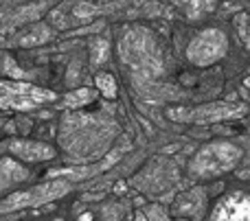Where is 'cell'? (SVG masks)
Wrapping results in <instances>:
<instances>
[{"label": "cell", "mask_w": 250, "mask_h": 221, "mask_svg": "<svg viewBox=\"0 0 250 221\" xmlns=\"http://www.w3.org/2000/svg\"><path fill=\"white\" fill-rule=\"evenodd\" d=\"M119 123L105 112H66L60 118L57 143L66 160L73 165H88L101 160L119 136Z\"/></svg>", "instance_id": "1"}, {"label": "cell", "mask_w": 250, "mask_h": 221, "mask_svg": "<svg viewBox=\"0 0 250 221\" xmlns=\"http://www.w3.org/2000/svg\"><path fill=\"white\" fill-rule=\"evenodd\" d=\"M119 57L127 68H132V74L136 81L151 79L160 73V48L156 44L154 35L147 29L132 26L119 39Z\"/></svg>", "instance_id": "2"}, {"label": "cell", "mask_w": 250, "mask_h": 221, "mask_svg": "<svg viewBox=\"0 0 250 221\" xmlns=\"http://www.w3.org/2000/svg\"><path fill=\"white\" fill-rule=\"evenodd\" d=\"M242 160V149L226 140L208 143L191 158L189 178L191 180H213L233 171Z\"/></svg>", "instance_id": "3"}, {"label": "cell", "mask_w": 250, "mask_h": 221, "mask_svg": "<svg viewBox=\"0 0 250 221\" xmlns=\"http://www.w3.org/2000/svg\"><path fill=\"white\" fill-rule=\"evenodd\" d=\"M53 101H57V94L48 88H40L24 81H11V79H0V110L29 112V110L53 103Z\"/></svg>", "instance_id": "4"}, {"label": "cell", "mask_w": 250, "mask_h": 221, "mask_svg": "<svg viewBox=\"0 0 250 221\" xmlns=\"http://www.w3.org/2000/svg\"><path fill=\"white\" fill-rule=\"evenodd\" d=\"M248 114V108L244 103H207L198 108H171L167 110V116L171 121L193 123V125H211V123L230 121V118H242Z\"/></svg>", "instance_id": "5"}, {"label": "cell", "mask_w": 250, "mask_h": 221, "mask_svg": "<svg viewBox=\"0 0 250 221\" xmlns=\"http://www.w3.org/2000/svg\"><path fill=\"white\" fill-rule=\"evenodd\" d=\"M229 53V37L220 29H204L187 46V59L198 68H207Z\"/></svg>", "instance_id": "6"}, {"label": "cell", "mask_w": 250, "mask_h": 221, "mask_svg": "<svg viewBox=\"0 0 250 221\" xmlns=\"http://www.w3.org/2000/svg\"><path fill=\"white\" fill-rule=\"evenodd\" d=\"M73 184L68 180H51L46 184H40L29 191L11 193L7 200L0 202V213H9V210H20L26 206H42L46 202H53L57 197H64L66 193H70Z\"/></svg>", "instance_id": "7"}, {"label": "cell", "mask_w": 250, "mask_h": 221, "mask_svg": "<svg viewBox=\"0 0 250 221\" xmlns=\"http://www.w3.org/2000/svg\"><path fill=\"white\" fill-rule=\"evenodd\" d=\"M178 182V166L176 162L167 160V158H156L149 166L141 171L136 178L132 180V186L143 191L145 195H160L163 191L171 188Z\"/></svg>", "instance_id": "8"}, {"label": "cell", "mask_w": 250, "mask_h": 221, "mask_svg": "<svg viewBox=\"0 0 250 221\" xmlns=\"http://www.w3.org/2000/svg\"><path fill=\"white\" fill-rule=\"evenodd\" d=\"M114 7L117 4L101 7V4H90V2H64V4H57L55 9H51L48 22H51L53 29H60V31L79 29V26L92 22L97 16H101L104 11L114 9Z\"/></svg>", "instance_id": "9"}, {"label": "cell", "mask_w": 250, "mask_h": 221, "mask_svg": "<svg viewBox=\"0 0 250 221\" xmlns=\"http://www.w3.org/2000/svg\"><path fill=\"white\" fill-rule=\"evenodd\" d=\"M208 208V193L204 186H191L189 191H182L173 200L171 213L178 219L185 221H202Z\"/></svg>", "instance_id": "10"}, {"label": "cell", "mask_w": 250, "mask_h": 221, "mask_svg": "<svg viewBox=\"0 0 250 221\" xmlns=\"http://www.w3.org/2000/svg\"><path fill=\"white\" fill-rule=\"evenodd\" d=\"M208 221H250V195L242 191L222 195L213 206Z\"/></svg>", "instance_id": "11"}, {"label": "cell", "mask_w": 250, "mask_h": 221, "mask_svg": "<svg viewBox=\"0 0 250 221\" xmlns=\"http://www.w3.org/2000/svg\"><path fill=\"white\" fill-rule=\"evenodd\" d=\"M9 153L18 158L20 162H29V165H38V162H48L57 156L55 147L42 143V140H29V138H16L7 145Z\"/></svg>", "instance_id": "12"}, {"label": "cell", "mask_w": 250, "mask_h": 221, "mask_svg": "<svg viewBox=\"0 0 250 221\" xmlns=\"http://www.w3.org/2000/svg\"><path fill=\"white\" fill-rule=\"evenodd\" d=\"M29 178H31L29 169L22 166L18 160H13V158H2L0 160V193L16 186V184L26 182Z\"/></svg>", "instance_id": "13"}, {"label": "cell", "mask_w": 250, "mask_h": 221, "mask_svg": "<svg viewBox=\"0 0 250 221\" xmlns=\"http://www.w3.org/2000/svg\"><path fill=\"white\" fill-rule=\"evenodd\" d=\"M53 37V29L46 24H35L22 33V37L18 39L20 46H40V44H46Z\"/></svg>", "instance_id": "14"}, {"label": "cell", "mask_w": 250, "mask_h": 221, "mask_svg": "<svg viewBox=\"0 0 250 221\" xmlns=\"http://www.w3.org/2000/svg\"><path fill=\"white\" fill-rule=\"evenodd\" d=\"M95 99H97L95 88H77V90L68 92V94L64 96V105L70 110V112H75V110H82L83 105L92 103Z\"/></svg>", "instance_id": "15"}, {"label": "cell", "mask_w": 250, "mask_h": 221, "mask_svg": "<svg viewBox=\"0 0 250 221\" xmlns=\"http://www.w3.org/2000/svg\"><path fill=\"white\" fill-rule=\"evenodd\" d=\"M95 88L99 94H104L105 99H117L119 94V86H117V79L112 77L110 73H97L95 74Z\"/></svg>", "instance_id": "16"}, {"label": "cell", "mask_w": 250, "mask_h": 221, "mask_svg": "<svg viewBox=\"0 0 250 221\" xmlns=\"http://www.w3.org/2000/svg\"><path fill=\"white\" fill-rule=\"evenodd\" d=\"M110 57V39L108 37H95L90 44V64L92 66H101L105 64Z\"/></svg>", "instance_id": "17"}, {"label": "cell", "mask_w": 250, "mask_h": 221, "mask_svg": "<svg viewBox=\"0 0 250 221\" xmlns=\"http://www.w3.org/2000/svg\"><path fill=\"white\" fill-rule=\"evenodd\" d=\"M233 24H235V31H237L239 42L250 51V13H239V16H235Z\"/></svg>", "instance_id": "18"}, {"label": "cell", "mask_w": 250, "mask_h": 221, "mask_svg": "<svg viewBox=\"0 0 250 221\" xmlns=\"http://www.w3.org/2000/svg\"><path fill=\"white\" fill-rule=\"evenodd\" d=\"M180 9L187 11V18H189V20H198V18H202L204 13L213 11L215 4L213 2H185V4H180Z\"/></svg>", "instance_id": "19"}, {"label": "cell", "mask_w": 250, "mask_h": 221, "mask_svg": "<svg viewBox=\"0 0 250 221\" xmlns=\"http://www.w3.org/2000/svg\"><path fill=\"white\" fill-rule=\"evenodd\" d=\"M147 221H169V210L160 204H151L149 208L143 210Z\"/></svg>", "instance_id": "20"}, {"label": "cell", "mask_w": 250, "mask_h": 221, "mask_svg": "<svg viewBox=\"0 0 250 221\" xmlns=\"http://www.w3.org/2000/svg\"><path fill=\"white\" fill-rule=\"evenodd\" d=\"M125 188H127V184H125V182H119L117 186H114V193H117V195H123Z\"/></svg>", "instance_id": "21"}, {"label": "cell", "mask_w": 250, "mask_h": 221, "mask_svg": "<svg viewBox=\"0 0 250 221\" xmlns=\"http://www.w3.org/2000/svg\"><path fill=\"white\" fill-rule=\"evenodd\" d=\"M77 221H92V213H83L82 217H79Z\"/></svg>", "instance_id": "22"}, {"label": "cell", "mask_w": 250, "mask_h": 221, "mask_svg": "<svg viewBox=\"0 0 250 221\" xmlns=\"http://www.w3.org/2000/svg\"><path fill=\"white\" fill-rule=\"evenodd\" d=\"M134 221H147V219H145V213H143V210H138L136 217H134Z\"/></svg>", "instance_id": "23"}, {"label": "cell", "mask_w": 250, "mask_h": 221, "mask_svg": "<svg viewBox=\"0 0 250 221\" xmlns=\"http://www.w3.org/2000/svg\"><path fill=\"white\" fill-rule=\"evenodd\" d=\"M244 88H246V90L250 92V74H248V77H246V79H244Z\"/></svg>", "instance_id": "24"}, {"label": "cell", "mask_w": 250, "mask_h": 221, "mask_svg": "<svg viewBox=\"0 0 250 221\" xmlns=\"http://www.w3.org/2000/svg\"><path fill=\"white\" fill-rule=\"evenodd\" d=\"M55 221H64V219H55Z\"/></svg>", "instance_id": "25"}, {"label": "cell", "mask_w": 250, "mask_h": 221, "mask_svg": "<svg viewBox=\"0 0 250 221\" xmlns=\"http://www.w3.org/2000/svg\"><path fill=\"white\" fill-rule=\"evenodd\" d=\"M178 221H185V219H178Z\"/></svg>", "instance_id": "26"}]
</instances>
